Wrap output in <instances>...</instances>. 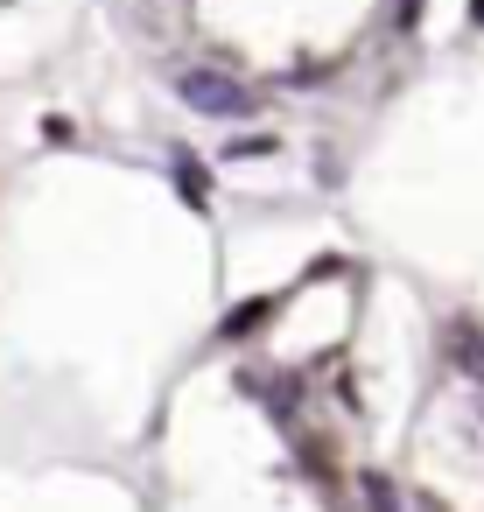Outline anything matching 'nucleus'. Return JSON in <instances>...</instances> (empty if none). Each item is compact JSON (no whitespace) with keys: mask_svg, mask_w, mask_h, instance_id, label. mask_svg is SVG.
Returning a JSON list of instances; mask_svg holds the SVG:
<instances>
[{"mask_svg":"<svg viewBox=\"0 0 484 512\" xmlns=\"http://www.w3.org/2000/svg\"><path fill=\"white\" fill-rule=\"evenodd\" d=\"M176 92H183V106H197V113H211V120H239V113H253V92H246L239 78H225V71H183Z\"/></svg>","mask_w":484,"mask_h":512,"instance_id":"f257e3e1","label":"nucleus"},{"mask_svg":"<svg viewBox=\"0 0 484 512\" xmlns=\"http://www.w3.org/2000/svg\"><path fill=\"white\" fill-rule=\"evenodd\" d=\"M176 183H183V204H190V211L211 204V176H204V162H197L190 148H176Z\"/></svg>","mask_w":484,"mask_h":512,"instance_id":"f03ea898","label":"nucleus"},{"mask_svg":"<svg viewBox=\"0 0 484 512\" xmlns=\"http://www.w3.org/2000/svg\"><path fill=\"white\" fill-rule=\"evenodd\" d=\"M456 365H463L470 379H484V337H477V330H456Z\"/></svg>","mask_w":484,"mask_h":512,"instance_id":"7ed1b4c3","label":"nucleus"},{"mask_svg":"<svg viewBox=\"0 0 484 512\" xmlns=\"http://www.w3.org/2000/svg\"><path fill=\"white\" fill-rule=\"evenodd\" d=\"M365 505H372V512H400V498H393V484H386L379 470H365Z\"/></svg>","mask_w":484,"mask_h":512,"instance_id":"20e7f679","label":"nucleus"},{"mask_svg":"<svg viewBox=\"0 0 484 512\" xmlns=\"http://www.w3.org/2000/svg\"><path fill=\"white\" fill-rule=\"evenodd\" d=\"M260 316H267V302H246V309H239V316H225V337H246V330H253V323H260Z\"/></svg>","mask_w":484,"mask_h":512,"instance_id":"39448f33","label":"nucleus"},{"mask_svg":"<svg viewBox=\"0 0 484 512\" xmlns=\"http://www.w3.org/2000/svg\"><path fill=\"white\" fill-rule=\"evenodd\" d=\"M421 22V0H400V29H414Z\"/></svg>","mask_w":484,"mask_h":512,"instance_id":"423d86ee","label":"nucleus"}]
</instances>
